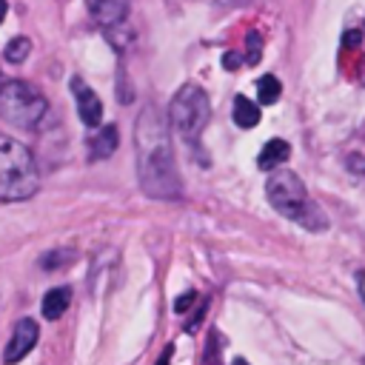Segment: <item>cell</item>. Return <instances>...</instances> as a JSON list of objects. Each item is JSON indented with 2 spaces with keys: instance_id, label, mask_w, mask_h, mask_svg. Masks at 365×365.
I'll return each mask as SVG.
<instances>
[{
  "instance_id": "15",
  "label": "cell",
  "mask_w": 365,
  "mask_h": 365,
  "mask_svg": "<svg viewBox=\"0 0 365 365\" xmlns=\"http://www.w3.org/2000/svg\"><path fill=\"white\" fill-rule=\"evenodd\" d=\"M245 46H248V54H245V63H251V66H257V63H259V57H262V37H259L257 31H248V37H245Z\"/></svg>"
},
{
  "instance_id": "26",
  "label": "cell",
  "mask_w": 365,
  "mask_h": 365,
  "mask_svg": "<svg viewBox=\"0 0 365 365\" xmlns=\"http://www.w3.org/2000/svg\"><path fill=\"white\" fill-rule=\"evenodd\" d=\"M231 3H248V0H231Z\"/></svg>"
},
{
  "instance_id": "3",
  "label": "cell",
  "mask_w": 365,
  "mask_h": 365,
  "mask_svg": "<svg viewBox=\"0 0 365 365\" xmlns=\"http://www.w3.org/2000/svg\"><path fill=\"white\" fill-rule=\"evenodd\" d=\"M34 191L37 165L31 151L11 137H0V200H29Z\"/></svg>"
},
{
  "instance_id": "2",
  "label": "cell",
  "mask_w": 365,
  "mask_h": 365,
  "mask_svg": "<svg viewBox=\"0 0 365 365\" xmlns=\"http://www.w3.org/2000/svg\"><path fill=\"white\" fill-rule=\"evenodd\" d=\"M265 197L274 205L277 214H282L291 222H299L308 231H325L328 228V217L325 211L308 197L305 182L294 174V171H271L268 182H265Z\"/></svg>"
},
{
  "instance_id": "17",
  "label": "cell",
  "mask_w": 365,
  "mask_h": 365,
  "mask_svg": "<svg viewBox=\"0 0 365 365\" xmlns=\"http://www.w3.org/2000/svg\"><path fill=\"white\" fill-rule=\"evenodd\" d=\"M197 299H200V297H197V291H185V294H180V297L174 299V311H177V314H185Z\"/></svg>"
},
{
  "instance_id": "19",
  "label": "cell",
  "mask_w": 365,
  "mask_h": 365,
  "mask_svg": "<svg viewBox=\"0 0 365 365\" xmlns=\"http://www.w3.org/2000/svg\"><path fill=\"white\" fill-rule=\"evenodd\" d=\"M345 165H348L354 174H365V157H362V154H351V157L345 160Z\"/></svg>"
},
{
  "instance_id": "18",
  "label": "cell",
  "mask_w": 365,
  "mask_h": 365,
  "mask_svg": "<svg viewBox=\"0 0 365 365\" xmlns=\"http://www.w3.org/2000/svg\"><path fill=\"white\" fill-rule=\"evenodd\" d=\"M205 308H208V297H205V299H200V305H197V311L191 314V319H188V325H185V331H188V334H194V331H197V325H200V319L205 317Z\"/></svg>"
},
{
  "instance_id": "11",
  "label": "cell",
  "mask_w": 365,
  "mask_h": 365,
  "mask_svg": "<svg viewBox=\"0 0 365 365\" xmlns=\"http://www.w3.org/2000/svg\"><path fill=\"white\" fill-rule=\"evenodd\" d=\"M234 123L240 128H254L259 123V103H251L245 94L234 97Z\"/></svg>"
},
{
  "instance_id": "23",
  "label": "cell",
  "mask_w": 365,
  "mask_h": 365,
  "mask_svg": "<svg viewBox=\"0 0 365 365\" xmlns=\"http://www.w3.org/2000/svg\"><path fill=\"white\" fill-rule=\"evenodd\" d=\"M6 11H9V3H6V0H0V23L6 20Z\"/></svg>"
},
{
  "instance_id": "24",
  "label": "cell",
  "mask_w": 365,
  "mask_h": 365,
  "mask_svg": "<svg viewBox=\"0 0 365 365\" xmlns=\"http://www.w3.org/2000/svg\"><path fill=\"white\" fill-rule=\"evenodd\" d=\"M234 365H245V359H234Z\"/></svg>"
},
{
  "instance_id": "13",
  "label": "cell",
  "mask_w": 365,
  "mask_h": 365,
  "mask_svg": "<svg viewBox=\"0 0 365 365\" xmlns=\"http://www.w3.org/2000/svg\"><path fill=\"white\" fill-rule=\"evenodd\" d=\"M279 94H282V83H279L274 74H262V77L257 80V100H259L262 106H274V103L279 100Z\"/></svg>"
},
{
  "instance_id": "4",
  "label": "cell",
  "mask_w": 365,
  "mask_h": 365,
  "mask_svg": "<svg viewBox=\"0 0 365 365\" xmlns=\"http://www.w3.org/2000/svg\"><path fill=\"white\" fill-rule=\"evenodd\" d=\"M208 117H211L208 94L197 83H185V86H180L174 91V97L168 103V125L188 145H197V140H200Z\"/></svg>"
},
{
  "instance_id": "20",
  "label": "cell",
  "mask_w": 365,
  "mask_h": 365,
  "mask_svg": "<svg viewBox=\"0 0 365 365\" xmlns=\"http://www.w3.org/2000/svg\"><path fill=\"white\" fill-rule=\"evenodd\" d=\"M240 63H242V60H240V54H237V51H228V54H222V66H225L228 71L240 68Z\"/></svg>"
},
{
  "instance_id": "25",
  "label": "cell",
  "mask_w": 365,
  "mask_h": 365,
  "mask_svg": "<svg viewBox=\"0 0 365 365\" xmlns=\"http://www.w3.org/2000/svg\"><path fill=\"white\" fill-rule=\"evenodd\" d=\"M362 86H365V66H362Z\"/></svg>"
},
{
  "instance_id": "1",
  "label": "cell",
  "mask_w": 365,
  "mask_h": 365,
  "mask_svg": "<svg viewBox=\"0 0 365 365\" xmlns=\"http://www.w3.org/2000/svg\"><path fill=\"white\" fill-rule=\"evenodd\" d=\"M134 148H137V180L143 194L151 200H180L182 182L177 174L168 120L154 106H143V111L137 114Z\"/></svg>"
},
{
  "instance_id": "22",
  "label": "cell",
  "mask_w": 365,
  "mask_h": 365,
  "mask_svg": "<svg viewBox=\"0 0 365 365\" xmlns=\"http://www.w3.org/2000/svg\"><path fill=\"white\" fill-rule=\"evenodd\" d=\"M154 365H171V345H168V348L163 351V356H160V359H157Z\"/></svg>"
},
{
  "instance_id": "14",
  "label": "cell",
  "mask_w": 365,
  "mask_h": 365,
  "mask_svg": "<svg viewBox=\"0 0 365 365\" xmlns=\"http://www.w3.org/2000/svg\"><path fill=\"white\" fill-rule=\"evenodd\" d=\"M29 51H31V40L29 37H11L6 43V48H3V57L9 63H23L29 57Z\"/></svg>"
},
{
  "instance_id": "8",
  "label": "cell",
  "mask_w": 365,
  "mask_h": 365,
  "mask_svg": "<svg viewBox=\"0 0 365 365\" xmlns=\"http://www.w3.org/2000/svg\"><path fill=\"white\" fill-rule=\"evenodd\" d=\"M88 6V14L91 20L106 31V29H114V26H123L128 20V11H131V3L128 0H86Z\"/></svg>"
},
{
  "instance_id": "7",
  "label": "cell",
  "mask_w": 365,
  "mask_h": 365,
  "mask_svg": "<svg viewBox=\"0 0 365 365\" xmlns=\"http://www.w3.org/2000/svg\"><path fill=\"white\" fill-rule=\"evenodd\" d=\"M71 94L77 103V114L88 128H97L103 123V103L91 86H86L80 77H71Z\"/></svg>"
},
{
  "instance_id": "6",
  "label": "cell",
  "mask_w": 365,
  "mask_h": 365,
  "mask_svg": "<svg viewBox=\"0 0 365 365\" xmlns=\"http://www.w3.org/2000/svg\"><path fill=\"white\" fill-rule=\"evenodd\" d=\"M37 336H40L37 322H34V319H29V317H23V319L14 325V331H11V339H9V345H6L3 362H6V365L20 362V359H23V356H26V354L34 348Z\"/></svg>"
},
{
  "instance_id": "9",
  "label": "cell",
  "mask_w": 365,
  "mask_h": 365,
  "mask_svg": "<svg viewBox=\"0 0 365 365\" xmlns=\"http://www.w3.org/2000/svg\"><path fill=\"white\" fill-rule=\"evenodd\" d=\"M288 157H291V145H288L282 137H274V140H268V143L259 148L257 165H259L262 171H274V168H279Z\"/></svg>"
},
{
  "instance_id": "10",
  "label": "cell",
  "mask_w": 365,
  "mask_h": 365,
  "mask_svg": "<svg viewBox=\"0 0 365 365\" xmlns=\"http://www.w3.org/2000/svg\"><path fill=\"white\" fill-rule=\"evenodd\" d=\"M117 143H120L117 125H103V128L88 140V157H91V160H108V157L117 151Z\"/></svg>"
},
{
  "instance_id": "5",
  "label": "cell",
  "mask_w": 365,
  "mask_h": 365,
  "mask_svg": "<svg viewBox=\"0 0 365 365\" xmlns=\"http://www.w3.org/2000/svg\"><path fill=\"white\" fill-rule=\"evenodd\" d=\"M46 111H48V103L34 86L23 80H9L0 86V114L9 123L20 128H37Z\"/></svg>"
},
{
  "instance_id": "16",
  "label": "cell",
  "mask_w": 365,
  "mask_h": 365,
  "mask_svg": "<svg viewBox=\"0 0 365 365\" xmlns=\"http://www.w3.org/2000/svg\"><path fill=\"white\" fill-rule=\"evenodd\" d=\"M66 262H71V254L68 251H51V254H46L43 259H40V265L43 268H57V265H66Z\"/></svg>"
},
{
  "instance_id": "12",
  "label": "cell",
  "mask_w": 365,
  "mask_h": 365,
  "mask_svg": "<svg viewBox=\"0 0 365 365\" xmlns=\"http://www.w3.org/2000/svg\"><path fill=\"white\" fill-rule=\"evenodd\" d=\"M68 302H71V291L68 288H51L43 297V317L46 319H60L66 314Z\"/></svg>"
},
{
  "instance_id": "21",
  "label": "cell",
  "mask_w": 365,
  "mask_h": 365,
  "mask_svg": "<svg viewBox=\"0 0 365 365\" xmlns=\"http://www.w3.org/2000/svg\"><path fill=\"white\" fill-rule=\"evenodd\" d=\"M359 40H362V31H345V37H342L345 46H356Z\"/></svg>"
}]
</instances>
